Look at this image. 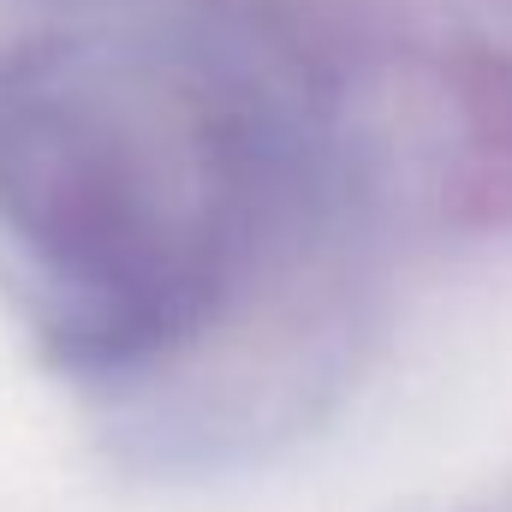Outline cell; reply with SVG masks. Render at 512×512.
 I'll use <instances>...</instances> for the list:
<instances>
[{
  "label": "cell",
  "mask_w": 512,
  "mask_h": 512,
  "mask_svg": "<svg viewBox=\"0 0 512 512\" xmlns=\"http://www.w3.org/2000/svg\"><path fill=\"white\" fill-rule=\"evenodd\" d=\"M251 84L167 30H54L0 54V292L78 370L203 334L256 245Z\"/></svg>",
  "instance_id": "1"
}]
</instances>
